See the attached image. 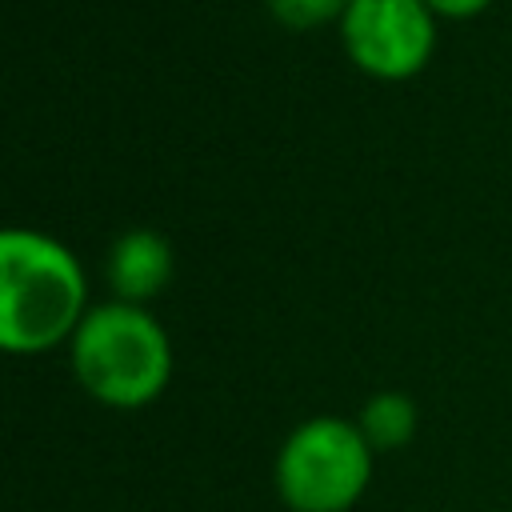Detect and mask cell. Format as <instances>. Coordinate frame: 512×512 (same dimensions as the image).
Here are the masks:
<instances>
[{
    "label": "cell",
    "instance_id": "5",
    "mask_svg": "<svg viewBox=\"0 0 512 512\" xmlns=\"http://www.w3.org/2000/svg\"><path fill=\"white\" fill-rule=\"evenodd\" d=\"M172 280V248L156 228H128L108 252V284L116 300L148 304Z\"/></svg>",
    "mask_w": 512,
    "mask_h": 512
},
{
    "label": "cell",
    "instance_id": "7",
    "mask_svg": "<svg viewBox=\"0 0 512 512\" xmlns=\"http://www.w3.org/2000/svg\"><path fill=\"white\" fill-rule=\"evenodd\" d=\"M352 0H268V12L276 24L308 32V28H324V24H340Z\"/></svg>",
    "mask_w": 512,
    "mask_h": 512
},
{
    "label": "cell",
    "instance_id": "4",
    "mask_svg": "<svg viewBox=\"0 0 512 512\" xmlns=\"http://www.w3.org/2000/svg\"><path fill=\"white\" fill-rule=\"evenodd\" d=\"M340 28L348 60L372 80H412L436 52V12L424 0H352Z\"/></svg>",
    "mask_w": 512,
    "mask_h": 512
},
{
    "label": "cell",
    "instance_id": "8",
    "mask_svg": "<svg viewBox=\"0 0 512 512\" xmlns=\"http://www.w3.org/2000/svg\"><path fill=\"white\" fill-rule=\"evenodd\" d=\"M432 12H436V20H472V16H480L492 0H424Z\"/></svg>",
    "mask_w": 512,
    "mask_h": 512
},
{
    "label": "cell",
    "instance_id": "3",
    "mask_svg": "<svg viewBox=\"0 0 512 512\" xmlns=\"http://www.w3.org/2000/svg\"><path fill=\"white\" fill-rule=\"evenodd\" d=\"M376 448L348 416L300 420L272 464L276 496L292 512H348L372 480Z\"/></svg>",
    "mask_w": 512,
    "mask_h": 512
},
{
    "label": "cell",
    "instance_id": "2",
    "mask_svg": "<svg viewBox=\"0 0 512 512\" xmlns=\"http://www.w3.org/2000/svg\"><path fill=\"white\" fill-rule=\"evenodd\" d=\"M80 388L104 408H148L172 380V340L164 324L128 300L92 304L68 344Z\"/></svg>",
    "mask_w": 512,
    "mask_h": 512
},
{
    "label": "cell",
    "instance_id": "6",
    "mask_svg": "<svg viewBox=\"0 0 512 512\" xmlns=\"http://www.w3.org/2000/svg\"><path fill=\"white\" fill-rule=\"evenodd\" d=\"M416 404H412V396L408 392H376V396H368L364 400V408H360V416H356V424H360V432L368 436V444L376 448V452H392V448H404L408 440H412V432H416Z\"/></svg>",
    "mask_w": 512,
    "mask_h": 512
},
{
    "label": "cell",
    "instance_id": "1",
    "mask_svg": "<svg viewBox=\"0 0 512 512\" xmlns=\"http://www.w3.org/2000/svg\"><path fill=\"white\" fill-rule=\"evenodd\" d=\"M88 276L76 252L40 228L0 232V344L12 356H40L72 344L88 316Z\"/></svg>",
    "mask_w": 512,
    "mask_h": 512
}]
</instances>
